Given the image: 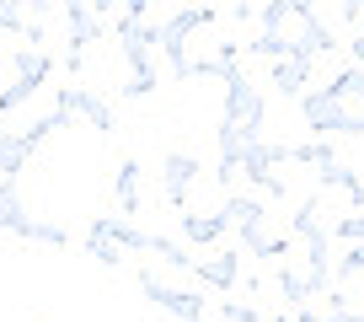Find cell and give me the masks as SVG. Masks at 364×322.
Wrapping results in <instances>:
<instances>
[{
    "label": "cell",
    "instance_id": "cell-17",
    "mask_svg": "<svg viewBox=\"0 0 364 322\" xmlns=\"http://www.w3.org/2000/svg\"><path fill=\"white\" fill-rule=\"evenodd\" d=\"M54 129H70V118L59 113V108H54V113H43V118H33V124L22 129V145H27V156H33V150L43 145L48 135H54Z\"/></svg>",
    "mask_w": 364,
    "mask_h": 322
},
{
    "label": "cell",
    "instance_id": "cell-21",
    "mask_svg": "<svg viewBox=\"0 0 364 322\" xmlns=\"http://www.w3.org/2000/svg\"><path fill=\"white\" fill-rule=\"evenodd\" d=\"M247 54L273 59V65H279V59H289V33H257V38L247 43Z\"/></svg>",
    "mask_w": 364,
    "mask_h": 322
},
{
    "label": "cell",
    "instance_id": "cell-28",
    "mask_svg": "<svg viewBox=\"0 0 364 322\" xmlns=\"http://www.w3.org/2000/svg\"><path fill=\"white\" fill-rule=\"evenodd\" d=\"M338 135H364V97L343 103V129H338Z\"/></svg>",
    "mask_w": 364,
    "mask_h": 322
},
{
    "label": "cell",
    "instance_id": "cell-2",
    "mask_svg": "<svg viewBox=\"0 0 364 322\" xmlns=\"http://www.w3.org/2000/svg\"><path fill=\"white\" fill-rule=\"evenodd\" d=\"M198 177H204V161L193 150H166L161 156V199L171 209H188V194H193Z\"/></svg>",
    "mask_w": 364,
    "mask_h": 322
},
{
    "label": "cell",
    "instance_id": "cell-12",
    "mask_svg": "<svg viewBox=\"0 0 364 322\" xmlns=\"http://www.w3.org/2000/svg\"><path fill=\"white\" fill-rule=\"evenodd\" d=\"M311 86V65H300V59H279L273 65V92L284 97V103H300Z\"/></svg>",
    "mask_w": 364,
    "mask_h": 322
},
{
    "label": "cell",
    "instance_id": "cell-13",
    "mask_svg": "<svg viewBox=\"0 0 364 322\" xmlns=\"http://www.w3.org/2000/svg\"><path fill=\"white\" fill-rule=\"evenodd\" d=\"M225 231L230 226L220 220V209H215V215H182V247H215Z\"/></svg>",
    "mask_w": 364,
    "mask_h": 322
},
{
    "label": "cell",
    "instance_id": "cell-15",
    "mask_svg": "<svg viewBox=\"0 0 364 322\" xmlns=\"http://www.w3.org/2000/svg\"><path fill=\"white\" fill-rule=\"evenodd\" d=\"M284 161H300V167H332L338 161V150H332V140H300V145H284Z\"/></svg>",
    "mask_w": 364,
    "mask_h": 322
},
{
    "label": "cell",
    "instance_id": "cell-34",
    "mask_svg": "<svg viewBox=\"0 0 364 322\" xmlns=\"http://www.w3.org/2000/svg\"><path fill=\"white\" fill-rule=\"evenodd\" d=\"M359 38H364V22H359Z\"/></svg>",
    "mask_w": 364,
    "mask_h": 322
},
{
    "label": "cell",
    "instance_id": "cell-27",
    "mask_svg": "<svg viewBox=\"0 0 364 322\" xmlns=\"http://www.w3.org/2000/svg\"><path fill=\"white\" fill-rule=\"evenodd\" d=\"M0 33H27V6H16V0H0Z\"/></svg>",
    "mask_w": 364,
    "mask_h": 322
},
{
    "label": "cell",
    "instance_id": "cell-1",
    "mask_svg": "<svg viewBox=\"0 0 364 322\" xmlns=\"http://www.w3.org/2000/svg\"><path fill=\"white\" fill-rule=\"evenodd\" d=\"M209 27H215V11H209V6H182V11H171L166 22H161L156 43H161V54H166V65H171V80H182V70H188V38L209 33Z\"/></svg>",
    "mask_w": 364,
    "mask_h": 322
},
{
    "label": "cell",
    "instance_id": "cell-14",
    "mask_svg": "<svg viewBox=\"0 0 364 322\" xmlns=\"http://www.w3.org/2000/svg\"><path fill=\"white\" fill-rule=\"evenodd\" d=\"M27 226V204H22V188H16V177H0V231H22Z\"/></svg>",
    "mask_w": 364,
    "mask_h": 322
},
{
    "label": "cell",
    "instance_id": "cell-11",
    "mask_svg": "<svg viewBox=\"0 0 364 322\" xmlns=\"http://www.w3.org/2000/svg\"><path fill=\"white\" fill-rule=\"evenodd\" d=\"M113 199H118V220H134L139 215V161L134 156H124L118 161V177H113Z\"/></svg>",
    "mask_w": 364,
    "mask_h": 322
},
{
    "label": "cell",
    "instance_id": "cell-30",
    "mask_svg": "<svg viewBox=\"0 0 364 322\" xmlns=\"http://www.w3.org/2000/svg\"><path fill=\"white\" fill-rule=\"evenodd\" d=\"M124 22H150V6H145V0H129V6H124Z\"/></svg>",
    "mask_w": 364,
    "mask_h": 322
},
{
    "label": "cell",
    "instance_id": "cell-9",
    "mask_svg": "<svg viewBox=\"0 0 364 322\" xmlns=\"http://www.w3.org/2000/svg\"><path fill=\"white\" fill-rule=\"evenodd\" d=\"M91 237L113 242V247H124V253H150V231H139L134 220H118V215H97L91 220Z\"/></svg>",
    "mask_w": 364,
    "mask_h": 322
},
{
    "label": "cell",
    "instance_id": "cell-23",
    "mask_svg": "<svg viewBox=\"0 0 364 322\" xmlns=\"http://www.w3.org/2000/svg\"><path fill=\"white\" fill-rule=\"evenodd\" d=\"M327 237H332V242H343V247H359V242H364V209H353V215L332 220Z\"/></svg>",
    "mask_w": 364,
    "mask_h": 322
},
{
    "label": "cell",
    "instance_id": "cell-26",
    "mask_svg": "<svg viewBox=\"0 0 364 322\" xmlns=\"http://www.w3.org/2000/svg\"><path fill=\"white\" fill-rule=\"evenodd\" d=\"M86 253L97 258L102 269H118V264H124V247H113V242H102V237H91V231H86Z\"/></svg>",
    "mask_w": 364,
    "mask_h": 322
},
{
    "label": "cell",
    "instance_id": "cell-5",
    "mask_svg": "<svg viewBox=\"0 0 364 322\" xmlns=\"http://www.w3.org/2000/svg\"><path fill=\"white\" fill-rule=\"evenodd\" d=\"M59 113H65V118H86L97 135H113V129H118L107 97H97L91 86H59Z\"/></svg>",
    "mask_w": 364,
    "mask_h": 322
},
{
    "label": "cell",
    "instance_id": "cell-31",
    "mask_svg": "<svg viewBox=\"0 0 364 322\" xmlns=\"http://www.w3.org/2000/svg\"><path fill=\"white\" fill-rule=\"evenodd\" d=\"M338 16H343V22H364V6H359V0H348V6H343Z\"/></svg>",
    "mask_w": 364,
    "mask_h": 322
},
{
    "label": "cell",
    "instance_id": "cell-3",
    "mask_svg": "<svg viewBox=\"0 0 364 322\" xmlns=\"http://www.w3.org/2000/svg\"><path fill=\"white\" fill-rule=\"evenodd\" d=\"M327 296L338 301L343 311H353V317L364 322V242H359V247H348V253L332 264V285H327Z\"/></svg>",
    "mask_w": 364,
    "mask_h": 322
},
{
    "label": "cell",
    "instance_id": "cell-22",
    "mask_svg": "<svg viewBox=\"0 0 364 322\" xmlns=\"http://www.w3.org/2000/svg\"><path fill=\"white\" fill-rule=\"evenodd\" d=\"M27 167V145L22 135H0V177H16Z\"/></svg>",
    "mask_w": 364,
    "mask_h": 322
},
{
    "label": "cell",
    "instance_id": "cell-19",
    "mask_svg": "<svg viewBox=\"0 0 364 322\" xmlns=\"http://www.w3.org/2000/svg\"><path fill=\"white\" fill-rule=\"evenodd\" d=\"M295 322H359V317H353V311H343L332 296H327V301L316 296L311 306H300V311H295Z\"/></svg>",
    "mask_w": 364,
    "mask_h": 322
},
{
    "label": "cell",
    "instance_id": "cell-32",
    "mask_svg": "<svg viewBox=\"0 0 364 322\" xmlns=\"http://www.w3.org/2000/svg\"><path fill=\"white\" fill-rule=\"evenodd\" d=\"M348 54H353V65L364 70V38H348Z\"/></svg>",
    "mask_w": 364,
    "mask_h": 322
},
{
    "label": "cell",
    "instance_id": "cell-29",
    "mask_svg": "<svg viewBox=\"0 0 364 322\" xmlns=\"http://www.w3.org/2000/svg\"><path fill=\"white\" fill-rule=\"evenodd\" d=\"M156 70H134V76H129V86H124V97H150V92H156Z\"/></svg>",
    "mask_w": 364,
    "mask_h": 322
},
{
    "label": "cell",
    "instance_id": "cell-4",
    "mask_svg": "<svg viewBox=\"0 0 364 322\" xmlns=\"http://www.w3.org/2000/svg\"><path fill=\"white\" fill-rule=\"evenodd\" d=\"M139 290H145V301H156V306L171 311L177 322H209L204 290H171V285H161L156 274H139Z\"/></svg>",
    "mask_w": 364,
    "mask_h": 322
},
{
    "label": "cell",
    "instance_id": "cell-6",
    "mask_svg": "<svg viewBox=\"0 0 364 322\" xmlns=\"http://www.w3.org/2000/svg\"><path fill=\"white\" fill-rule=\"evenodd\" d=\"M65 33H70V70H80V54H86L91 43H102V38H107V22L91 16L86 0H70V6H65Z\"/></svg>",
    "mask_w": 364,
    "mask_h": 322
},
{
    "label": "cell",
    "instance_id": "cell-8",
    "mask_svg": "<svg viewBox=\"0 0 364 322\" xmlns=\"http://www.w3.org/2000/svg\"><path fill=\"white\" fill-rule=\"evenodd\" d=\"M193 279L204 290H215V296H225V290H236V279H241V253H230V247H220V253H209V258H198L193 264Z\"/></svg>",
    "mask_w": 364,
    "mask_h": 322
},
{
    "label": "cell",
    "instance_id": "cell-18",
    "mask_svg": "<svg viewBox=\"0 0 364 322\" xmlns=\"http://www.w3.org/2000/svg\"><path fill=\"white\" fill-rule=\"evenodd\" d=\"M150 253L161 258V264H171V269H193L198 258L182 247V242H171V237H161V231H150Z\"/></svg>",
    "mask_w": 364,
    "mask_h": 322
},
{
    "label": "cell",
    "instance_id": "cell-33",
    "mask_svg": "<svg viewBox=\"0 0 364 322\" xmlns=\"http://www.w3.org/2000/svg\"><path fill=\"white\" fill-rule=\"evenodd\" d=\"M273 322H289V311H284V317H273Z\"/></svg>",
    "mask_w": 364,
    "mask_h": 322
},
{
    "label": "cell",
    "instance_id": "cell-7",
    "mask_svg": "<svg viewBox=\"0 0 364 322\" xmlns=\"http://www.w3.org/2000/svg\"><path fill=\"white\" fill-rule=\"evenodd\" d=\"M300 118H306V129L316 140H327V135H338V129H343V103L327 92V86H316V92L300 97Z\"/></svg>",
    "mask_w": 364,
    "mask_h": 322
},
{
    "label": "cell",
    "instance_id": "cell-25",
    "mask_svg": "<svg viewBox=\"0 0 364 322\" xmlns=\"http://www.w3.org/2000/svg\"><path fill=\"white\" fill-rule=\"evenodd\" d=\"M215 317L220 322H262V311L252 301H215Z\"/></svg>",
    "mask_w": 364,
    "mask_h": 322
},
{
    "label": "cell",
    "instance_id": "cell-10",
    "mask_svg": "<svg viewBox=\"0 0 364 322\" xmlns=\"http://www.w3.org/2000/svg\"><path fill=\"white\" fill-rule=\"evenodd\" d=\"M332 188H338L353 209H364V177L353 172L348 161H332V167H321V172H316V194H332Z\"/></svg>",
    "mask_w": 364,
    "mask_h": 322
},
{
    "label": "cell",
    "instance_id": "cell-20",
    "mask_svg": "<svg viewBox=\"0 0 364 322\" xmlns=\"http://www.w3.org/2000/svg\"><path fill=\"white\" fill-rule=\"evenodd\" d=\"M16 237H22V242H43V247H65L70 231H65V226H54V220H33V215H27V226L16 231Z\"/></svg>",
    "mask_w": 364,
    "mask_h": 322
},
{
    "label": "cell",
    "instance_id": "cell-16",
    "mask_svg": "<svg viewBox=\"0 0 364 322\" xmlns=\"http://www.w3.org/2000/svg\"><path fill=\"white\" fill-rule=\"evenodd\" d=\"M327 92L338 97V103H353V97H364V70H359V65H343V70H332Z\"/></svg>",
    "mask_w": 364,
    "mask_h": 322
},
{
    "label": "cell",
    "instance_id": "cell-24",
    "mask_svg": "<svg viewBox=\"0 0 364 322\" xmlns=\"http://www.w3.org/2000/svg\"><path fill=\"white\" fill-rule=\"evenodd\" d=\"M38 92H43L38 80H11V86L0 92V113H16V108H22V103H33Z\"/></svg>",
    "mask_w": 364,
    "mask_h": 322
}]
</instances>
